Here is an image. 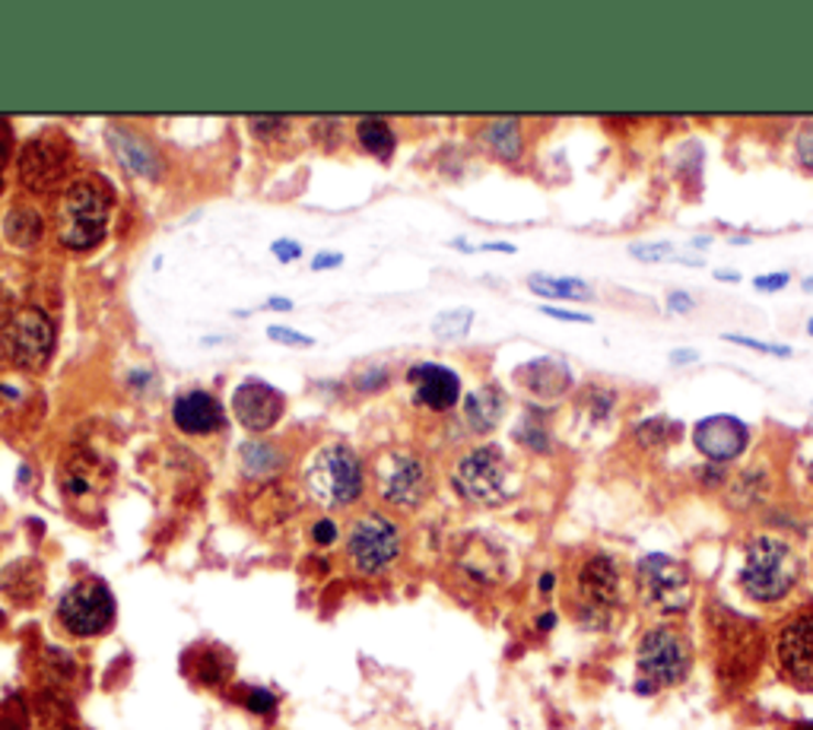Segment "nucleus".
<instances>
[{
    "mask_svg": "<svg viewBox=\"0 0 813 730\" xmlns=\"http://www.w3.org/2000/svg\"><path fill=\"white\" fill-rule=\"evenodd\" d=\"M57 479L61 496L77 511H96L109 489V467L92 451H70Z\"/></svg>",
    "mask_w": 813,
    "mask_h": 730,
    "instance_id": "obj_15",
    "label": "nucleus"
},
{
    "mask_svg": "<svg viewBox=\"0 0 813 730\" xmlns=\"http://www.w3.org/2000/svg\"><path fill=\"white\" fill-rule=\"evenodd\" d=\"M636 597L655 617H680L693 604V572L690 565L668 553H648L636 562Z\"/></svg>",
    "mask_w": 813,
    "mask_h": 730,
    "instance_id": "obj_8",
    "label": "nucleus"
},
{
    "mask_svg": "<svg viewBox=\"0 0 813 730\" xmlns=\"http://www.w3.org/2000/svg\"><path fill=\"white\" fill-rule=\"evenodd\" d=\"M794 156H798V163H801L804 169L813 172V121H807V124L798 131V137H794Z\"/></svg>",
    "mask_w": 813,
    "mask_h": 730,
    "instance_id": "obj_34",
    "label": "nucleus"
},
{
    "mask_svg": "<svg viewBox=\"0 0 813 730\" xmlns=\"http://www.w3.org/2000/svg\"><path fill=\"white\" fill-rule=\"evenodd\" d=\"M503 394L496 391V388H480V391H474L464 400V417H468L474 432L486 435V432H493L499 425V420H503Z\"/></svg>",
    "mask_w": 813,
    "mask_h": 730,
    "instance_id": "obj_25",
    "label": "nucleus"
},
{
    "mask_svg": "<svg viewBox=\"0 0 813 730\" xmlns=\"http://www.w3.org/2000/svg\"><path fill=\"white\" fill-rule=\"evenodd\" d=\"M782 730H813V721L811 718H798V721H791V725H785Z\"/></svg>",
    "mask_w": 813,
    "mask_h": 730,
    "instance_id": "obj_47",
    "label": "nucleus"
},
{
    "mask_svg": "<svg viewBox=\"0 0 813 730\" xmlns=\"http://www.w3.org/2000/svg\"><path fill=\"white\" fill-rule=\"evenodd\" d=\"M283 394L267 385V381H245L239 385L235 394H232V410H235V420L242 422L249 432H267L274 429L277 420L283 417Z\"/></svg>",
    "mask_w": 813,
    "mask_h": 730,
    "instance_id": "obj_18",
    "label": "nucleus"
},
{
    "mask_svg": "<svg viewBox=\"0 0 813 730\" xmlns=\"http://www.w3.org/2000/svg\"><path fill=\"white\" fill-rule=\"evenodd\" d=\"M188 674L195 676L200 686L217 689L232 674V661H229V654L220 651V648H197L195 654H191V671Z\"/></svg>",
    "mask_w": 813,
    "mask_h": 730,
    "instance_id": "obj_26",
    "label": "nucleus"
},
{
    "mask_svg": "<svg viewBox=\"0 0 813 730\" xmlns=\"http://www.w3.org/2000/svg\"><path fill=\"white\" fill-rule=\"evenodd\" d=\"M274 254L281 257L283 264H289V261H296L303 254V248L296 242H289V239H281V242H274Z\"/></svg>",
    "mask_w": 813,
    "mask_h": 730,
    "instance_id": "obj_41",
    "label": "nucleus"
},
{
    "mask_svg": "<svg viewBox=\"0 0 813 730\" xmlns=\"http://www.w3.org/2000/svg\"><path fill=\"white\" fill-rule=\"evenodd\" d=\"M543 314H550V318H557V321H569V324H591V314H585V311L543 309Z\"/></svg>",
    "mask_w": 813,
    "mask_h": 730,
    "instance_id": "obj_40",
    "label": "nucleus"
},
{
    "mask_svg": "<svg viewBox=\"0 0 813 730\" xmlns=\"http://www.w3.org/2000/svg\"><path fill=\"white\" fill-rule=\"evenodd\" d=\"M696 664L693 635L683 622H655L636 645V693L655 696L683 686Z\"/></svg>",
    "mask_w": 813,
    "mask_h": 730,
    "instance_id": "obj_3",
    "label": "nucleus"
},
{
    "mask_svg": "<svg viewBox=\"0 0 813 730\" xmlns=\"http://www.w3.org/2000/svg\"><path fill=\"white\" fill-rule=\"evenodd\" d=\"M172 420L188 435H207L223 425V407L213 394L185 391L172 403Z\"/></svg>",
    "mask_w": 813,
    "mask_h": 730,
    "instance_id": "obj_20",
    "label": "nucleus"
},
{
    "mask_svg": "<svg viewBox=\"0 0 813 730\" xmlns=\"http://www.w3.org/2000/svg\"><path fill=\"white\" fill-rule=\"evenodd\" d=\"M407 381L414 385V400L417 407H426V410H451L458 403V394H461V378L446 368V365L436 363H420L410 368Z\"/></svg>",
    "mask_w": 813,
    "mask_h": 730,
    "instance_id": "obj_19",
    "label": "nucleus"
},
{
    "mask_svg": "<svg viewBox=\"0 0 813 730\" xmlns=\"http://www.w3.org/2000/svg\"><path fill=\"white\" fill-rule=\"evenodd\" d=\"M531 289L543 299H572V302H585L591 299V286L575 277H543L537 274L531 277Z\"/></svg>",
    "mask_w": 813,
    "mask_h": 730,
    "instance_id": "obj_29",
    "label": "nucleus"
},
{
    "mask_svg": "<svg viewBox=\"0 0 813 730\" xmlns=\"http://www.w3.org/2000/svg\"><path fill=\"white\" fill-rule=\"evenodd\" d=\"M693 442L702 451V457H708L715 464H725V461H734V457L744 454L747 442H750V429L737 417L715 413V417H705V420L696 422Z\"/></svg>",
    "mask_w": 813,
    "mask_h": 730,
    "instance_id": "obj_17",
    "label": "nucleus"
},
{
    "mask_svg": "<svg viewBox=\"0 0 813 730\" xmlns=\"http://www.w3.org/2000/svg\"><path fill=\"white\" fill-rule=\"evenodd\" d=\"M112 217V191L102 178H77L64 188L57 203V239L70 252L96 248L106 239V225Z\"/></svg>",
    "mask_w": 813,
    "mask_h": 730,
    "instance_id": "obj_5",
    "label": "nucleus"
},
{
    "mask_svg": "<svg viewBox=\"0 0 813 730\" xmlns=\"http://www.w3.org/2000/svg\"><path fill=\"white\" fill-rule=\"evenodd\" d=\"M109 143L118 153L121 166L141 178H160V156L150 143L143 141L141 134H134L131 128H112L109 131Z\"/></svg>",
    "mask_w": 813,
    "mask_h": 730,
    "instance_id": "obj_21",
    "label": "nucleus"
},
{
    "mask_svg": "<svg viewBox=\"0 0 813 730\" xmlns=\"http://www.w3.org/2000/svg\"><path fill=\"white\" fill-rule=\"evenodd\" d=\"M553 622H557V617H553V613H547V617H540V629H550Z\"/></svg>",
    "mask_w": 813,
    "mask_h": 730,
    "instance_id": "obj_50",
    "label": "nucleus"
},
{
    "mask_svg": "<svg viewBox=\"0 0 813 730\" xmlns=\"http://www.w3.org/2000/svg\"><path fill=\"white\" fill-rule=\"evenodd\" d=\"M705 632H708V661L715 671L718 689L737 699L757 683L766 661V632L757 619L740 617L725 604L705 607Z\"/></svg>",
    "mask_w": 813,
    "mask_h": 730,
    "instance_id": "obj_1",
    "label": "nucleus"
},
{
    "mask_svg": "<svg viewBox=\"0 0 813 730\" xmlns=\"http://www.w3.org/2000/svg\"><path fill=\"white\" fill-rule=\"evenodd\" d=\"M407 534L400 521H394L385 511H363L350 521L343 534V556L350 568L363 578H378L392 572L404 560Z\"/></svg>",
    "mask_w": 813,
    "mask_h": 730,
    "instance_id": "obj_6",
    "label": "nucleus"
},
{
    "mask_svg": "<svg viewBox=\"0 0 813 730\" xmlns=\"http://www.w3.org/2000/svg\"><path fill=\"white\" fill-rule=\"evenodd\" d=\"M668 302H671L673 311H690V309H693V299H690L686 292H671V299H668Z\"/></svg>",
    "mask_w": 813,
    "mask_h": 730,
    "instance_id": "obj_45",
    "label": "nucleus"
},
{
    "mask_svg": "<svg viewBox=\"0 0 813 730\" xmlns=\"http://www.w3.org/2000/svg\"><path fill=\"white\" fill-rule=\"evenodd\" d=\"M29 711L23 699H7L0 703V730H26Z\"/></svg>",
    "mask_w": 813,
    "mask_h": 730,
    "instance_id": "obj_32",
    "label": "nucleus"
},
{
    "mask_svg": "<svg viewBox=\"0 0 813 730\" xmlns=\"http://www.w3.org/2000/svg\"><path fill=\"white\" fill-rule=\"evenodd\" d=\"M454 489L477 506H503L508 499V464L496 445H480L458 457L451 471Z\"/></svg>",
    "mask_w": 813,
    "mask_h": 730,
    "instance_id": "obj_13",
    "label": "nucleus"
},
{
    "mask_svg": "<svg viewBox=\"0 0 813 730\" xmlns=\"http://www.w3.org/2000/svg\"><path fill=\"white\" fill-rule=\"evenodd\" d=\"M801 572H804V562L794 553L791 543H785L782 537L757 534L744 546V565H740L737 585L747 600H754L759 607H776L798 588Z\"/></svg>",
    "mask_w": 813,
    "mask_h": 730,
    "instance_id": "obj_4",
    "label": "nucleus"
},
{
    "mask_svg": "<svg viewBox=\"0 0 813 730\" xmlns=\"http://www.w3.org/2000/svg\"><path fill=\"white\" fill-rule=\"evenodd\" d=\"M515 378H518L528 391L537 394V397H560V394L572 385V375H569L565 363L550 360V356L525 363L518 372H515Z\"/></svg>",
    "mask_w": 813,
    "mask_h": 730,
    "instance_id": "obj_22",
    "label": "nucleus"
},
{
    "mask_svg": "<svg viewBox=\"0 0 813 730\" xmlns=\"http://www.w3.org/2000/svg\"><path fill=\"white\" fill-rule=\"evenodd\" d=\"M553 585H557V575H553V572L540 575V590H543V594H550V590H553Z\"/></svg>",
    "mask_w": 813,
    "mask_h": 730,
    "instance_id": "obj_46",
    "label": "nucleus"
},
{
    "mask_svg": "<svg viewBox=\"0 0 813 730\" xmlns=\"http://www.w3.org/2000/svg\"><path fill=\"white\" fill-rule=\"evenodd\" d=\"M3 235L13 248H35L45 235V220L39 213V207L29 203H17L7 217H3Z\"/></svg>",
    "mask_w": 813,
    "mask_h": 730,
    "instance_id": "obj_23",
    "label": "nucleus"
},
{
    "mask_svg": "<svg viewBox=\"0 0 813 730\" xmlns=\"http://www.w3.org/2000/svg\"><path fill=\"white\" fill-rule=\"evenodd\" d=\"M363 489V461L350 445L331 442V445H321L309 457V464H306V493L311 496V502H318L328 511L350 508L353 502H360Z\"/></svg>",
    "mask_w": 813,
    "mask_h": 730,
    "instance_id": "obj_7",
    "label": "nucleus"
},
{
    "mask_svg": "<svg viewBox=\"0 0 813 730\" xmlns=\"http://www.w3.org/2000/svg\"><path fill=\"white\" fill-rule=\"evenodd\" d=\"M340 264H343V254H334V252L318 254V257L311 261V267H315V270H331V267H340Z\"/></svg>",
    "mask_w": 813,
    "mask_h": 730,
    "instance_id": "obj_44",
    "label": "nucleus"
},
{
    "mask_svg": "<svg viewBox=\"0 0 813 730\" xmlns=\"http://www.w3.org/2000/svg\"><path fill=\"white\" fill-rule=\"evenodd\" d=\"M13 314H17V299H13V292L0 283V328H3Z\"/></svg>",
    "mask_w": 813,
    "mask_h": 730,
    "instance_id": "obj_39",
    "label": "nucleus"
},
{
    "mask_svg": "<svg viewBox=\"0 0 813 730\" xmlns=\"http://www.w3.org/2000/svg\"><path fill=\"white\" fill-rule=\"evenodd\" d=\"M267 309L289 311V309H293V302H289V299H271V302H267Z\"/></svg>",
    "mask_w": 813,
    "mask_h": 730,
    "instance_id": "obj_49",
    "label": "nucleus"
},
{
    "mask_svg": "<svg viewBox=\"0 0 813 730\" xmlns=\"http://www.w3.org/2000/svg\"><path fill=\"white\" fill-rule=\"evenodd\" d=\"M454 565L480 588H499L508 578V553L486 534L464 537V543L458 546Z\"/></svg>",
    "mask_w": 813,
    "mask_h": 730,
    "instance_id": "obj_16",
    "label": "nucleus"
},
{
    "mask_svg": "<svg viewBox=\"0 0 813 730\" xmlns=\"http://www.w3.org/2000/svg\"><path fill=\"white\" fill-rule=\"evenodd\" d=\"M369 381H378V388H382V385L388 381V372H385V368H372V372H365L363 378H356V388L369 391V388H372Z\"/></svg>",
    "mask_w": 813,
    "mask_h": 730,
    "instance_id": "obj_43",
    "label": "nucleus"
},
{
    "mask_svg": "<svg viewBox=\"0 0 813 730\" xmlns=\"http://www.w3.org/2000/svg\"><path fill=\"white\" fill-rule=\"evenodd\" d=\"M17 172H20L23 188L35 195H52L57 188H64V178L70 172V153L64 143L52 141V137H35L23 146L17 159Z\"/></svg>",
    "mask_w": 813,
    "mask_h": 730,
    "instance_id": "obj_14",
    "label": "nucleus"
},
{
    "mask_svg": "<svg viewBox=\"0 0 813 730\" xmlns=\"http://www.w3.org/2000/svg\"><path fill=\"white\" fill-rule=\"evenodd\" d=\"M45 730H74V728H67V725L61 721V725H52V728H45Z\"/></svg>",
    "mask_w": 813,
    "mask_h": 730,
    "instance_id": "obj_51",
    "label": "nucleus"
},
{
    "mask_svg": "<svg viewBox=\"0 0 813 730\" xmlns=\"http://www.w3.org/2000/svg\"><path fill=\"white\" fill-rule=\"evenodd\" d=\"M42 585H45L42 565L32 560L13 562V565L3 572V582H0L3 594H7V597H13L17 604H32V600L42 594Z\"/></svg>",
    "mask_w": 813,
    "mask_h": 730,
    "instance_id": "obj_24",
    "label": "nucleus"
},
{
    "mask_svg": "<svg viewBox=\"0 0 813 730\" xmlns=\"http://www.w3.org/2000/svg\"><path fill=\"white\" fill-rule=\"evenodd\" d=\"M114 622V597L99 578L74 582L57 600V626L74 639H96Z\"/></svg>",
    "mask_w": 813,
    "mask_h": 730,
    "instance_id": "obj_11",
    "label": "nucleus"
},
{
    "mask_svg": "<svg viewBox=\"0 0 813 730\" xmlns=\"http://www.w3.org/2000/svg\"><path fill=\"white\" fill-rule=\"evenodd\" d=\"M356 134H360V143H363L365 150L372 153V156H378V159H388L394 153V131L388 128V121L385 118H363L360 121V128H356Z\"/></svg>",
    "mask_w": 813,
    "mask_h": 730,
    "instance_id": "obj_30",
    "label": "nucleus"
},
{
    "mask_svg": "<svg viewBox=\"0 0 813 730\" xmlns=\"http://www.w3.org/2000/svg\"><path fill=\"white\" fill-rule=\"evenodd\" d=\"M372 483L382 506L392 511H417L432 493V471L426 457L410 449H388L372 467Z\"/></svg>",
    "mask_w": 813,
    "mask_h": 730,
    "instance_id": "obj_9",
    "label": "nucleus"
},
{
    "mask_svg": "<svg viewBox=\"0 0 813 730\" xmlns=\"http://www.w3.org/2000/svg\"><path fill=\"white\" fill-rule=\"evenodd\" d=\"M267 338L277 340V343H286V346H311L315 340L299 334V331H289V328H267Z\"/></svg>",
    "mask_w": 813,
    "mask_h": 730,
    "instance_id": "obj_38",
    "label": "nucleus"
},
{
    "mask_svg": "<svg viewBox=\"0 0 813 730\" xmlns=\"http://www.w3.org/2000/svg\"><path fill=\"white\" fill-rule=\"evenodd\" d=\"M772 664L785 686L813 696V600L779 619L772 632Z\"/></svg>",
    "mask_w": 813,
    "mask_h": 730,
    "instance_id": "obj_10",
    "label": "nucleus"
},
{
    "mask_svg": "<svg viewBox=\"0 0 813 730\" xmlns=\"http://www.w3.org/2000/svg\"><path fill=\"white\" fill-rule=\"evenodd\" d=\"M728 343H740V346H750V350H759V353H772V356H788L791 350L782 346V343H766V340H754V338H740V334H725Z\"/></svg>",
    "mask_w": 813,
    "mask_h": 730,
    "instance_id": "obj_36",
    "label": "nucleus"
},
{
    "mask_svg": "<svg viewBox=\"0 0 813 730\" xmlns=\"http://www.w3.org/2000/svg\"><path fill=\"white\" fill-rule=\"evenodd\" d=\"M562 607L582 629L591 632L614 629L626 607V585L619 562L604 550H582L569 562Z\"/></svg>",
    "mask_w": 813,
    "mask_h": 730,
    "instance_id": "obj_2",
    "label": "nucleus"
},
{
    "mask_svg": "<svg viewBox=\"0 0 813 730\" xmlns=\"http://www.w3.org/2000/svg\"><path fill=\"white\" fill-rule=\"evenodd\" d=\"M757 289L759 292H779L788 283V274H769V277H757Z\"/></svg>",
    "mask_w": 813,
    "mask_h": 730,
    "instance_id": "obj_42",
    "label": "nucleus"
},
{
    "mask_svg": "<svg viewBox=\"0 0 813 730\" xmlns=\"http://www.w3.org/2000/svg\"><path fill=\"white\" fill-rule=\"evenodd\" d=\"M807 331H811V334H813V318H811V324H807Z\"/></svg>",
    "mask_w": 813,
    "mask_h": 730,
    "instance_id": "obj_53",
    "label": "nucleus"
},
{
    "mask_svg": "<svg viewBox=\"0 0 813 730\" xmlns=\"http://www.w3.org/2000/svg\"><path fill=\"white\" fill-rule=\"evenodd\" d=\"M471 324H474V311L471 309H451L446 314H439L436 321H432V331H436V338L439 340H458L464 338L468 331H471Z\"/></svg>",
    "mask_w": 813,
    "mask_h": 730,
    "instance_id": "obj_31",
    "label": "nucleus"
},
{
    "mask_svg": "<svg viewBox=\"0 0 813 730\" xmlns=\"http://www.w3.org/2000/svg\"><path fill=\"white\" fill-rule=\"evenodd\" d=\"M242 703H245L249 711L261 715V718H267V715H274V711H277V696H274L271 689H257V686H252V689H245Z\"/></svg>",
    "mask_w": 813,
    "mask_h": 730,
    "instance_id": "obj_33",
    "label": "nucleus"
},
{
    "mask_svg": "<svg viewBox=\"0 0 813 730\" xmlns=\"http://www.w3.org/2000/svg\"><path fill=\"white\" fill-rule=\"evenodd\" d=\"M55 324L35 306L17 309V314L0 328V350L23 372H42L55 353Z\"/></svg>",
    "mask_w": 813,
    "mask_h": 730,
    "instance_id": "obj_12",
    "label": "nucleus"
},
{
    "mask_svg": "<svg viewBox=\"0 0 813 730\" xmlns=\"http://www.w3.org/2000/svg\"><path fill=\"white\" fill-rule=\"evenodd\" d=\"M337 537H340V528H337L331 518H318V521L311 524V540H315L318 546H331V543H337Z\"/></svg>",
    "mask_w": 813,
    "mask_h": 730,
    "instance_id": "obj_37",
    "label": "nucleus"
},
{
    "mask_svg": "<svg viewBox=\"0 0 813 730\" xmlns=\"http://www.w3.org/2000/svg\"><path fill=\"white\" fill-rule=\"evenodd\" d=\"M239 457H242V471L249 477L261 479L274 477L283 467V461H286V454L274 442H245L242 451H239Z\"/></svg>",
    "mask_w": 813,
    "mask_h": 730,
    "instance_id": "obj_28",
    "label": "nucleus"
},
{
    "mask_svg": "<svg viewBox=\"0 0 813 730\" xmlns=\"http://www.w3.org/2000/svg\"><path fill=\"white\" fill-rule=\"evenodd\" d=\"M671 360L673 363H693V360H696V353H693V350H686V353H683V350H677Z\"/></svg>",
    "mask_w": 813,
    "mask_h": 730,
    "instance_id": "obj_48",
    "label": "nucleus"
},
{
    "mask_svg": "<svg viewBox=\"0 0 813 730\" xmlns=\"http://www.w3.org/2000/svg\"><path fill=\"white\" fill-rule=\"evenodd\" d=\"M483 137L490 143V150L505 159V163H515L525 150V141H521V124L515 118H499V121H490Z\"/></svg>",
    "mask_w": 813,
    "mask_h": 730,
    "instance_id": "obj_27",
    "label": "nucleus"
},
{
    "mask_svg": "<svg viewBox=\"0 0 813 730\" xmlns=\"http://www.w3.org/2000/svg\"><path fill=\"white\" fill-rule=\"evenodd\" d=\"M3 156H7V150H3V143H0V172H3Z\"/></svg>",
    "mask_w": 813,
    "mask_h": 730,
    "instance_id": "obj_52",
    "label": "nucleus"
},
{
    "mask_svg": "<svg viewBox=\"0 0 813 730\" xmlns=\"http://www.w3.org/2000/svg\"><path fill=\"white\" fill-rule=\"evenodd\" d=\"M629 252H633V257H639V261H673L671 245H668V242H648V245H633Z\"/></svg>",
    "mask_w": 813,
    "mask_h": 730,
    "instance_id": "obj_35",
    "label": "nucleus"
}]
</instances>
